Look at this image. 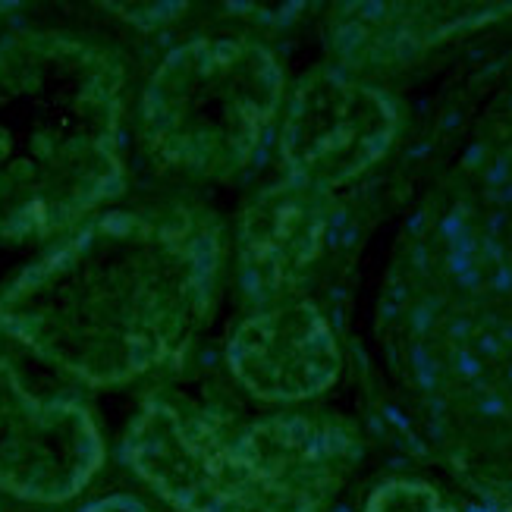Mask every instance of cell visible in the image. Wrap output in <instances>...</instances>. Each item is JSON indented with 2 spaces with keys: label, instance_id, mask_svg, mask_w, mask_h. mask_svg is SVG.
<instances>
[{
  "label": "cell",
  "instance_id": "obj_7",
  "mask_svg": "<svg viewBox=\"0 0 512 512\" xmlns=\"http://www.w3.org/2000/svg\"><path fill=\"white\" fill-rule=\"evenodd\" d=\"M227 362L255 399L305 403L337 384L343 355L318 305L286 299L236 324Z\"/></svg>",
  "mask_w": 512,
  "mask_h": 512
},
{
  "label": "cell",
  "instance_id": "obj_5",
  "mask_svg": "<svg viewBox=\"0 0 512 512\" xmlns=\"http://www.w3.org/2000/svg\"><path fill=\"white\" fill-rule=\"evenodd\" d=\"M396 107L377 88L340 70L305 73L283 110L280 154L286 176L333 192L374 167L396 136Z\"/></svg>",
  "mask_w": 512,
  "mask_h": 512
},
{
  "label": "cell",
  "instance_id": "obj_3",
  "mask_svg": "<svg viewBox=\"0 0 512 512\" xmlns=\"http://www.w3.org/2000/svg\"><path fill=\"white\" fill-rule=\"evenodd\" d=\"M126 459L180 512H318L359 462V437L333 415L233 421L183 396H148Z\"/></svg>",
  "mask_w": 512,
  "mask_h": 512
},
{
  "label": "cell",
  "instance_id": "obj_2",
  "mask_svg": "<svg viewBox=\"0 0 512 512\" xmlns=\"http://www.w3.org/2000/svg\"><path fill=\"white\" fill-rule=\"evenodd\" d=\"M126 66L66 32L0 38V242L79 230L123 192Z\"/></svg>",
  "mask_w": 512,
  "mask_h": 512
},
{
  "label": "cell",
  "instance_id": "obj_9",
  "mask_svg": "<svg viewBox=\"0 0 512 512\" xmlns=\"http://www.w3.org/2000/svg\"><path fill=\"white\" fill-rule=\"evenodd\" d=\"M365 512H450L425 481H387L371 494Z\"/></svg>",
  "mask_w": 512,
  "mask_h": 512
},
{
  "label": "cell",
  "instance_id": "obj_8",
  "mask_svg": "<svg viewBox=\"0 0 512 512\" xmlns=\"http://www.w3.org/2000/svg\"><path fill=\"white\" fill-rule=\"evenodd\" d=\"M330 192L283 176L239 217V283L252 305H280L324 252Z\"/></svg>",
  "mask_w": 512,
  "mask_h": 512
},
{
  "label": "cell",
  "instance_id": "obj_4",
  "mask_svg": "<svg viewBox=\"0 0 512 512\" xmlns=\"http://www.w3.org/2000/svg\"><path fill=\"white\" fill-rule=\"evenodd\" d=\"M283 66L252 38H192L145 85L139 136L148 158L192 180H233L283 110Z\"/></svg>",
  "mask_w": 512,
  "mask_h": 512
},
{
  "label": "cell",
  "instance_id": "obj_1",
  "mask_svg": "<svg viewBox=\"0 0 512 512\" xmlns=\"http://www.w3.org/2000/svg\"><path fill=\"white\" fill-rule=\"evenodd\" d=\"M227 264L205 208L107 211L0 293V330L88 387L145 377L208 324Z\"/></svg>",
  "mask_w": 512,
  "mask_h": 512
},
{
  "label": "cell",
  "instance_id": "obj_6",
  "mask_svg": "<svg viewBox=\"0 0 512 512\" xmlns=\"http://www.w3.org/2000/svg\"><path fill=\"white\" fill-rule=\"evenodd\" d=\"M104 462L98 425L76 399L35 396L0 352V491L32 503H63Z\"/></svg>",
  "mask_w": 512,
  "mask_h": 512
}]
</instances>
